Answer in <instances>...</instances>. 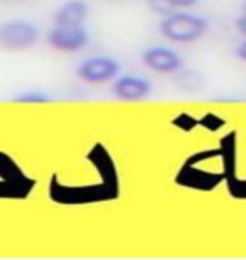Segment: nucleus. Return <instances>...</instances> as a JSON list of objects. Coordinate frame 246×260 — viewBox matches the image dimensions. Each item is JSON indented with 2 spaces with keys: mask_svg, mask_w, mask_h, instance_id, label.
<instances>
[{
  "mask_svg": "<svg viewBox=\"0 0 246 260\" xmlns=\"http://www.w3.org/2000/svg\"><path fill=\"white\" fill-rule=\"evenodd\" d=\"M209 20L202 15L174 10L162 15L159 22V32L172 43H194L207 34Z\"/></svg>",
  "mask_w": 246,
  "mask_h": 260,
  "instance_id": "1",
  "label": "nucleus"
},
{
  "mask_svg": "<svg viewBox=\"0 0 246 260\" xmlns=\"http://www.w3.org/2000/svg\"><path fill=\"white\" fill-rule=\"evenodd\" d=\"M38 25L25 19H10L0 24V48L5 51H25L38 44Z\"/></svg>",
  "mask_w": 246,
  "mask_h": 260,
  "instance_id": "2",
  "label": "nucleus"
},
{
  "mask_svg": "<svg viewBox=\"0 0 246 260\" xmlns=\"http://www.w3.org/2000/svg\"><path fill=\"white\" fill-rule=\"evenodd\" d=\"M120 73V63L110 56H93L76 68V76L88 85H104Z\"/></svg>",
  "mask_w": 246,
  "mask_h": 260,
  "instance_id": "3",
  "label": "nucleus"
},
{
  "mask_svg": "<svg viewBox=\"0 0 246 260\" xmlns=\"http://www.w3.org/2000/svg\"><path fill=\"white\" fill-rule=\"evenodd\" d=\"M90 43V34L88 30L80 27H56L49 30L48 44L49 48L59 51V53H78L85 49Z\"/></svg>",
  "mask_w": 246,
  "mask_h": 260,
  "instance_id": "4",
  "label": "nucleus"
},
{
  "mask_svg": "<svg viewBox=\"0 0 246 260\" xmlns=\"http://www.w3.org/2000/svg\"><path fill=\"white\" fill-rule=\"evenodd\" d=\"M142 63L149 70L164 75H174L181 68H184V59L177 51L167 46H150L142 53Z\"/></svg>",
  "mask_w": 246,
  "mask_h": 260,
  "instance_id": "5",
  "label": "nucleus"
},
{
  "mask_svg": "<svg viewBox=\"0 0 246 260\" xmlns=\"http://www.w3.org/2000/svg\"><path fill=\"white\" fill-rule=\"evenodd\" d=\"M112 91L118 100L138 102L150 96L152 91H154V86H152V83L149 80H145L142 76L123 75L115 80Z\"/></svg>",
  "mask_w": 246,
  "mask_h": 260,
  "instance_id": "6",
  "label": "nucleus"
},
{
  "mask_svg": "<svg viewBox=\"0 0 246 260\" xmlns=\"http://www.w3.org/2000/svg\"><path fill=\"white\" fill-rule=\"evenodd\" d=\"M90 14V7L85 0H67L52 15L56 27H80Z\"/></svg>",
  "mask_w": 246,
  "mask_h": 260,
  "instance_id": "7",
  "label": "nucleus"
},
{
  "mask_svg": "<svg viewBox=\"0 0 246 260\" xmlns=\"http://www.w3.org/2000/svg\"><path fill=\"white\" fill-rule=\"evenodd\" d=\"M174 75L175 85L187 93H197L206 86V80H204V76L197 70H184V68H181Z\"/></svg>",
  "mask_w": 246,
  "mask_h": 260,
  "instance_id": "8",
  "label": "nucleus"
},
{
  "mask_svg": "<svg viewBox=\"0 0 246 260\" xmlns=\"http://www.w3.org/2000/svg\"><path fill=\"white\" fill-rule=\"evenodd\" d=\"M14 100L19 103H46V102H51V98L48 95H44V93L29 91V93H24V95L15 96Z\"/></svg>",
  "mask_w": 246,
  "mask_h": 260,
  "instance_id": "9",
  "label": "nucleus"
},
{
  "mask_svg": "<svg viewBox=\"0 0 246 260\" xmlns=\"http://www.w3.org/2000/svg\"><path fill=\"white\" fill-rule=\"evenodd\" d=\"M199 0H165V4L169 5L170 10H184L189 9L192 5H196Z\"/></svg>",
  "mask_w": 246,
  "mask_h": 260,
  "instance_id": "10",
  "label": "nucleus"
},
{
  "mask_svg": "<svg viewBox=\"0 0 246 260\" xmlns=\"http://www.w3.org/2000/svg\"><path fill=\"white\" fill-rule=\"evenodd\" d=\"M234 25H236L238 32L246 38V14H241V15H239V17L236 19V22H234Z\"/></svg>",
  "mask_w": 246,
  "mask_h": 260,
  "instance_id": "11",
  "label": "nucleus"
},
{
  "mask_svg": "<svg viewBox=\"0 0 246 260\" xmlns=\"http://www.w3.org/2000/svg\"><path fill=\"white\" fill-rule=\"evenodd\" d=\"M234 53H236V56L241 61H244L246 63V39L244 41H241L238 46H236V49H234Z\"/></svg>",
  "mask_w": 246,
  "mask_h": 260,
  "instance_id": "12",
  "label": "nucleus"
},
{
  "mask_svg": "<svg viewBox=\"0 0 246 260\" xmlns=\"http://www.w3.org/2000/svg\"><path fill=\"white\" fill-rule=\"evenodd\" d=\"M241 14H246V0H243L241 4Z\"/></svg>",
  "mask_w": 246,
  "mask_h": 260,
  "instance_id": "13",
  "label": "nucleus"
}]
</instances>
